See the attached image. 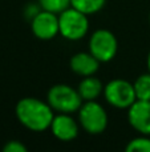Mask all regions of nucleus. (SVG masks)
<instances>
[{
	"label": "nucleus",
	"instance_id": "5",
	"mask_svg": "<svg viewBox=\"0 0 150 152\" xmlns=\"http://www.w3.org/2000/svg\"><path fill=\"white\" fill-rule=\"evenodd\" d=\"M89 52L100 63H109L118 52V42L116 35L105 28L96 29L89 37Z\"/></svg>",
	"mask_w": 150,
	"mask_h": 152
},
{
	"label": "nucleus",
	"instance_id": "2",
	"mask_svg": "<svg viewBox=\"0 0 150 152\" xmlns=\"http://www.w3.org/2000/svg\"><path fill=\"white\" fill-rule=\"evenodd\" d=\"M47 102L56 113H74L84 103L77 88L68 84H55L47 94Z\"/></svg>",
	"mask_w": 150,
	"mask_h": 152
},
{
	"label": "nucleus",
	"instance_id": "13",
	"mask_svg": "<svg viewBox=\"0 0 150 152\" xmlns=\"http://www.w3.org/2000/svg\"><path fill=\"white\" fill-rule=\"evenodd\" d=\"M133 87L137 100H150V72L138 76L133 81Z\"/></svg>",
	"mask_w": 150,
	"mask_h": 152
},
{
	"label": "nucleus",
	"instance_id": "1",
	"mask_svg": "<svg viewBox=\"0 0 150 152\" xmlns=\"http://www.w3.org/2000/svg\"><path fill=\"white\" fill-rule=\"evenodd\" d=\"M15 113L19 123L33 132L49 129L55 118V111L48 102L37 97H23L16 103Z\"/></svg>",
	"mask_w": 150,
	"mask_h": 152
},
{
	"label": "nucleus",
	"instance_id": "4",
	"mask_svg": "<svg viewBox=\"0 0 150 152\" xmlns=\"http://www.w3.org/2000/svg\"><path fill=\"white\" fill-rule=\"evenodd\" d=\"M80 127L89 135H101L108 127V113L105 108L96 100L84 102L77 111Z\"/></svg>",
	"mask_w": 150,
	"mask_h": 152
},
{
	"label": "nucleus",
	"instance_id": "3",
	"mask_svg": "<svg viewBox=\"0 0 150 152\" xmlns=\"http://www.w3.org/2000/svg\"><path fill=\"white\" fill-rule=\"evenodd\" d=\"M58 28L64 39L69 42H79L84 39L89 31V19L88 15L69 7L58 13Z\"/></svg>",
	"mask_w": 150,
	"mask_h": 152
},
{
	"label": "nucleus",
	"instance_id": "18",
	"mask_svg": "<svg viewBox=\"0 0 150 152\" xmlns=\"http://www.w3.org/2000/svg\"><path fill=\"white\" fill-rule=\"evenodd\" d=\"M146 66H148V71L150 72V51L148 53V60H146Z\"/></svg>",
	"mask_w": 150,
	"mask_h": 152
},
{
	"label": "nucleus",
	"instance_id": "10",
	"mask_svg": "<svg viewBox=\"0 0 150 152\" xmlns=\"http://www.w3.org/2000/svg\"><path fill=\"white\" fill-rule=\"evenodd\" d=\"M100 61L90 52H77L69 59V68L73 74L87 77L96 75L100 68Z\"/></svg>",
	"mask_w": 150,
	"mask_h": 152
},
{
	"label": "nucleus",
	"instance_id": "8",
	"mask_svg": "<svg viewBox=\"0 0 150 152\" xmlns=\"http://www.w3.org/2000/svg\"><path fill=\"white\" fill-rule=\"evenodd\" d=\"M72 115L73 113H55L49 129L60 142H72L79 136L80 123Z\"/></svg>",
	"mask_w": 150,
	"mask_h": 152
},
{
	"label": "nucleus",
	"instance_id": "16",
	"mask_svg": "<svg viewBox=\"0 0 150 152\" xmlns=\"http://www.w3.org/2000/svg\"><path fill=\"white\" fill-rule=\"evenodd\" d=\"M1 152H29L24 143L20 140H9L4 144Z\"/></svg>",
	"mask_w": 150,
	"mask_h": 152
},
{
	"label": "nucleus",
	"instance_id": "11",
	"mask_svg": "<svg viewBox=\"0 0 150 152\" xmlns=\"http://www.w3.org/2000/svg\"><path fill=\"white\" fill-rule=\"evenodd\" d=\"M77 91L84 102H90V100H96L100 95H102L104 84L94 75L87 76V77L81 79L79 87H77Z\"/></svg>",
	"mask_w": 150,
	"mask_h": 152
},
{
	"label": "nucleus",
	"instance_id": "7",
	"mask_svg": "<svg viewBox=\"0 0 150 152\" xmlns=\"http://www.w3.org/2000/svg\"><path fill=\"white\" fill-rule=\"evenodd\" d=\"M31 29L32 34L39 40L48 42V40L55 39L57 35H60L58 15L49 12V11L41 10L31 20Z\"/></svg>",
	"mask_w": 150,
	"mask_h": 152
},
{
	"label": "nucleus",
	"instance_id": "6",
	"mask_svg": "<svg viewBox=\"0 0 150 152\" xmlns=\"http://www.w3.org/2000/svg\"><path fill=\"white\" fill-rule=\"evenodd\" d=\"M104 97L109 105L118 110H128L137 100L133 83L125 79H112L104 86Z\"/></svg>",
	"mask_w": 150,
	"mask_h": 152
},
{
	"label": "nucleus",
	"instance_id": "19",
	"mask_svg": "<svg viewBox=\"0 0 150 152\" xmlns=\"http://www.w3.org/2000/svg\"><path fill=\"white\" fill-rule=\"evenodd\" d=\"M149 26H150V12H149Z\"/></svg>",
	"mask_w": 150,
	"mask_h": 152
},
{
	"label": "nucleus",
	"instance_id": "9",
	"mask_svg": "<svg viewBox=\"0 0 150 152\" xmlns=\"http://www.w3.org/2000/svg\"><path fill=\"white\" fill-rule=\"evenodd\" d=\"M128 121L138 134L150 136V100H136L128 108Z\"/></svg>",
	"mask_w": 150,
	"mask_h": 152
},
{
	"label": "nucleus",
	"instance_id": "14",
	"mask_svg": "<svg viewBox=\"0 0 150 152\" xmlns=\"http://www.w3.org/2000/svg\"><path fill=\"white\" fill-rule=\"evenodd\" d=\"M124 152H150V136L141 135L126 144Z\"/></svg>",
	"mask_w": 150,
	"mask_h": 152
},
{
	"label": "nucleus",
	"instance_id": "17",
	"mask_svg": "<svg viewBox=\"0 0 150 152\" xmlns=\"http://www.w3.org/2000/svg\"><path fill=\"white\" fill-rule=\"evenodd\" d=\"M40 11H41V7H40L39 3H29V4H27V7L24 8V16H25V19H28V20L31 21Z\"/></svg>",
	"mask_w": 150,
	"mask_h": 152
},
{
	"label": "nucleus",
	"instance_id": "15",
	"mask_svg": "<svg viewBox=\"0 0 150 152\" xmlns=\"http://www.w3.org/2000/svg\"><path fill=\"white\" fill-rule=\"evenodd\" d=\"M41 10L49 11L53 13H61L71 7V0H37Z\"/></svg>",
	"mask_w": 150,
	"mask_h": 152
},
{
	"label": "nucleus",
	"instance_id": "12",
	"mask_svg": "<svg viewBox=\"0 0 150 152\" xmlns=\"http://www.w3.org/2000/svg\"><path fill=\"white\" fill-rule=\"evenodd\" d=\"M106 0H71V7L79 10L85 15L97 13L105 7Z\"/></svg>",
	"mask_w": 150,
	"mask_h": 152
}]
</instances>
